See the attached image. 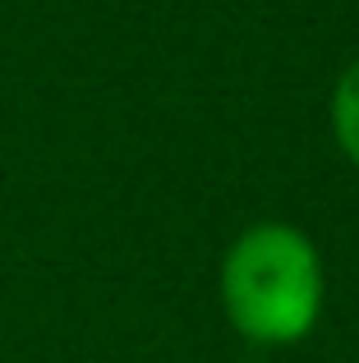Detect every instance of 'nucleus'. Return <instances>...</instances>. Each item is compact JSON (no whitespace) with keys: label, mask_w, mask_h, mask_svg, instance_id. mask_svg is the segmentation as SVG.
<instances>
[{"label":"nucleus","mask_w":359,"mask_h":363,"mask_svg":"<svg viewBox=\"0 0 359 363\" xmlns=\"http://www.w3.org/2000/svg\"><path fill=\"white\" fill-rule=\"evenodd\" d=\"M323 257L299 225L258 221L221 257V308L253 345H295L323 318Z\"/></svg>","instance_id":"obj_1"},{"label":"nucleus","mask_w":359,"mask_h":363,"mask_svg":"<svg viewBox=\"0 0 359 363\" xmlns=\"http://www.w3.org/2000/svg\"><path fill=\"white\" fill-rule=\"evenodd\" d=\"M332 138L346 152V161L359 166V60L346 65L332 88Z\"/></svg>","instance_id":"obj_2"}]
</instances>
